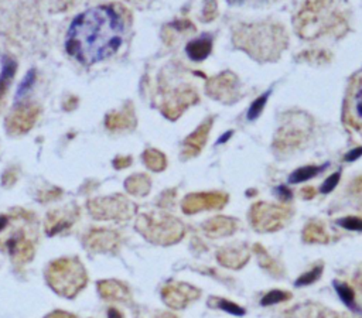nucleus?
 <instances>
[{
    "mask_svg": "<svg viewBox=\"0 0 362 318\" xmlns=\"http://www.w3.org/2000/svg\"><path fill=\"white\" fill-rule=\"evenodd\" d=\"M198 100L197 93L192 89L184 88L182 90H177L175 95L167 100L163 106V113L165 117L174 120L177 119L189 105H194Z\"/></svg>",
    "mask_w": 362,
    "mask_h": 318,
    "instance_id": "9d476101",
    "label": "nucleus"
},
{
    "mask_svg": "<svg viewBox=\"0 0 362 318\" xmlns=\"http://www.w3.org/2000/svg\"><path fill=\"white\" fill-rule=\"evenodd\" d=\"M7 225V218L6 216H1L0 215V230Z\"/></svg>",
    "mask_w": 362,
    "mask_h": 318,
    "instance_id": "e433bc0d",
    "label": "nucleus"
},
{
    "mask_svg": "<svg viewBox=\"0 0 362 318\" xmlns=\"http://www.w3.org/2000/svg\"><path fill=\"white\" fill-rule=\"evenodd\" d=\"M119 235L113 230H93L86 237V246L93 252H110L117 247Z\"/></svg>",
    "mask_w": 362,
    "mask_h": 318,
    "instance_id": "f8f14e48",
    "label": "nucleus"
},
{
    "mask_svg": "<svg viewBox=\"0 0 362 318\" xmlns=\"http://www.w3.org/2000/svg\"><path fill=\"white\" fill-rule=\"evenodd\" d=\"M99 293L102 294V297L109 298V300H120V301H126L130 297V293L127 290V287L119 281L115 280H105L100 281L99 285Z\"/></svg>",
    "mask_w": 362,
    "mask_h": 318,
    "instance_id": "2eb2a0df",
    "label": "nucleus"
},
{
    "mask_svg": "<svg viewBox=\"0 0 362 318\" xmlns=\"http://www.w3.org/2000/svg\"><path fill=\"white\" fill-rule=\"evenodd\" d=\"M107 318H122V314L117 310L110 308L109 312H107Z\"/></svg>",
    "mask_w": 362,
    "mask_h": 318,
    "instance_id": "c9c22d12",
    "label": "nucleus"
},
{
    "mask_svg": "<svg viewBox=\"0 0 362 318\" xmlns=\"http://www.w3.org/2000/svg\"><path fill=\"white\" fill-rule=\"evenodd\" d=\"M288 212L279 205L259 202L250 211V219L257 230H274L284 225Z\"/></svg>",
    "mask_w": 362,
    "mask_h": 318,
    "instance_id": "39448f33",
    "label": "nucleus"
},
{
    "mask_svg": "<svg viewBox=\"0 0 362 318\" xmlns=\"http://www.w3.org/2000/svg\"><path fill=\"white\" fill-rule=\"evenodd\" d=\"M354 106H355V113H356V116L362 120V89H359V90L356 92Z\"/></svg>",
    "mask_w": 362,
    "mask_h": 318,
    "instance_id": "2f4dec72",
    "label": "nucleus"
},
{
    "mask_svg": "<svg viewBox=\"0 0 362 318\" xmlns=\"http://www.w3.org/2000/svg\"><path fill=\"white\" fill-rule=\"evenodd\" d=\"M199 291L185 283H171L163 288V301L171 308H184L198 297Z\"/></svg>",
    "mask_w": 362,
    "mask_h": 318,
    "instance_id": "6e6552de",
    "label": "nucleus"
},
{
    "mask_svg": "<svg viewBox=\"0 0 362 318\" xmlns=\"http://www.w3.org/2000/svg\"><path fill=\"white\" fill-rule=\"evenodd\" d=\"M72 223V219H69L66 215H54L49 213L47 218V223H45V229L48 235H55L57 232L68 228Z\"/></svg>",
    "mask_w": 362,
    "mask_h": 318,
    "instance_id": "412c9836",
    "label": "nucleus"
},
{
    "mask_svg": "<svg viewBox=\"0 0 362 318\" xmlns=\"http://www.w3.org/2000/svg\"><path fill=\"white\" fill-rule=\"evenodd\" d=\"M158 318H177V317H174L173 314H161Z\"/></svg>",
    "mask_w": 362,
    "mask_h": 318,
    "instance_id": "58836bf2",
    "label": "nucleus"
},
{
    "mask_svg": "<svg viewBox=\"0 0 362 318\" xmlns=\"http://www.w3.org/2000/svg\"><path fill=\"white\" fill-rule=\"evenodd\" d=\"M34 79H35V71L31 69V71L25 75L24 81L20 83V88H18V92H17V96H18V98L23 96L25 92H28V89H30V88L33 86V83H34Z\"/></svg>",
    "mask_w": 362,
    "mask_h": 318,
    "instance_id": "bb28decb",
    "label": "nucleus"
},
{
    "mask_svg": "<svg viewBox=\"0 0 362 318\" xmlns=\"http://www.w3.org/2000/svg\"><path fill=\"white\" fill-rule=\"evenodd\" d=\"M123 38V24L112 7L98 6L78 14L66 33L65 48L71 57L92 65L113 55Z\"/></svg>",
    "mask_w": 362,
    "mask_h": 318,
    "instance_id": "f257e3e1",
    "label": "nucleus"
},
{
    "mask_svg": "<svg viewBox=\"0 0 362 318\" xmlns=\"http://www.w3.org/2000/svg\"><path fill=\"white\" fill-rule=\"evenodd\" d=\"M361 154H362V147H358V148H355V150L349 151V153L345 155V160H348V161H354V160H356Z\"/></svg>",
    "mask_w": 362,
    "mask_h": 318,
    "instance_id": "f704fd0d",
    "label": "nucleus"
},
{
    "mask_svg": "<svg viewBox=\"0 0 362 318\" xmlns=\"http://www.w3.org/2000/svg\"><path fill=\"white\" fill-rule=\"evenodd\" d=\"M218 307L225 310V311H228V312H230V314H233V315H243L245 314V311L239 305H236V304H233L230 301L218 300Z\"/></svg>",
    "mask_w": 362,
    "mask_h": 318,
    "instance_id": "cd10ccee",
    "label": "nucleus"
},
{
    "mask_svg": "<svg viewBox=\"0 0 362 318\" xmlns=\"http://www.w3.org/2000/svg\"><path fill=\"white\" fill-rule=\"evenodd\" d=\"M16 69H17V64L13 58L7 57V58L3 59V68H1V72H0V98L8 89L11 81L14 78Z\"/></svg>",
    "mask_w": 362,
    "mask_h": 318,
    "instance_id": "6ab92c4d",
    "label": "nucleus"
},
{
    "mask_svg": "<svg viewBox=\"0 0 362 318\" xmlns=\"http://www.w3.org/2000/svg\"><path fill=\"white\" fill-rule=\"evenodd\" d=\"M204 230L211 236L230 235L235 230V220L225 216H216L204 225Z\"/></svg>",
    "mask_w": 362,
    "mask_h": 318,
    "instance_id": "f3484780",
    "label": "nucleus"
},
{
    "mask_svg": "<svg viewBox=\"0 0 362 318\" xmlns=\"http://www.w3.org/2000/svg\"><path fill=\"white\" fill-rule=\"evenodd\" d=\"M45 318H75V315L65 312V311H54L49 315H47Z\"/></svg>",
    "mask_w": 362,
    "mask_h": 318,
    "instance_id": "72a5a7b5",
    "label": "nucleus"
},
{
    "mask_svg": "<svg viewBox=\"0 0 362 318\" xmlns=\"http://www.w3.org/2000/svg\"><path fill=\"white\" fill-rule=\"evenodd\" d=\"M40 114V107L35 103L18 105L7 117L6 129L11 136H20L33 129Z\"/></svg>",
    "mask_w": 362,
    "mask_h": 318,
    "instance_id": "423d86ee",
    "label": "nucleus"
},
{
    "mask_svg": "<svg viewBox=\"0 0 362 318\" xmlns=\"http://www.w3.org/2000/svg\"><path fill=\"white\" fill-rule=\"evenodd\" d=\"M230 3H240V1H245V0H229Z\"/></svg>",
    "mask_w": 362,
    "mask_h": 318,
    "instance_id": "ea45409f",
    "label": "nucleus"
},
{
    "mask_svg": "<svg viewBox=\"0 0 362 318\" xmlns=\"http://www.w3.org/2000/svg\"><path fill=\"white\" fill-rule=\"evenodd\" d=\"M137 230L157 245H173L184 235V225L167 213H144L136 222Z\"/></svg>",
    "mask_w": 362,
    "mask_h": 318,
    "instance_id": "7ed1b4c3",
    "label": "nucleus"
},
{
    "mask_svg": "<svg viewBox=\"0 0 362 318\" xmlns=\"http://www.w3.org/2000/svg\"><path fill=\"white\" fill-rule=\"evenodd\" d=\"M49 285L64 297H74L86 285V270L78 259H59L47 271Z\"/></svg>",
    "mask_w": 362,
    "mask_h": 318,
    "instance_id": "f03ea898",
    "label": "nucleus"
},
{
    "mask_svg": "<svg viewBox=\"0 0 362 318\" xmlns=\"http://www.w3.org/2000/svg\"><path fill=\"white\" fill-rule=\"evenodd\" d=\"M337 290H338V293H339L341 298H342L345 302L351 304V302L354 301L352 291H351V288H349L346 284H337Z\"/></svg>",
    "mask_w": 362,
    "mask_h": 318,
    "instance_id": "7c9ffc66",
    "label": "nucleus"
},
{
    "mask_svg": "<svg viewBox=\"0 0 362 318\" xmlns=\"http://www.w3.org/2000/svg\"><path fill=\"white\" fill-rule=\"evenodd\" d=\"M320 274H321V267H315V269H313L311 271L303 274V276L296 281V284H297V285L311 284L313 281H315V280L320 277Z\"/></svg>",
    "mask_w": 362,
    "mask_h": 318,
    "instance_id": "a878e982",
    "label": "nucleus"
},
{
    "mask_svg": "<svg viewBox=\"0 0 362 318\" xmlns=\"http://www.w3.org/2000/svg\"><path fill=\"white\" fill-rule=\"evenodd\" d=\"M124 187L129 194L136 195V196H144L148 194L151 184H150V178L147 175L136 174L126 179Z\"/></svg>",
    "mask_w": 362,
    "mask_h": 318,
    "instance_id": "a211bd4d",
    "label": "nucleus"
},
{
    "mask_svg": "<svg viewBox=\"0 0 362 318\" xmlns=\"http://www.w3.org/2000/svg\"><path fill=\"white\" fill-rule=\"evenodd\" d=\"M143 160H144V164L156 172L163 171L167 165L165 155L161 151L156 150V148H147L143 154Z\"/></svg>",
    "mask_w": 362,
    "mask_h": 318,
    "instance_id": "aec40b11",
    "label": "nucleus"
},
{
    "mask_svg": "<svg viewBox=\"0 0 362 318\" xmlns=\"http://www.w3.org/2000/svg\"><path fill=\"white\" fill-rule=\"evenodd\" d=\"M228 201V196L221 192H199L189 194L182 201L184 213H197L204 209H216L222 208Z\"/></svg>",
    "mask_w": 362,
    "mask_h": 318,
    "instance_id": "0eeeda50",
    "label": "nucleus"
},
{
    "mask_svg": "<svg viewBox=\"0 0 362 318\" xmlns=\"http://www.w3.org/2000/svg\"><path fill=\"white\" fill-rule=\"evenodd\" d=\"M338 179H339V172H335V174H332L331 177H328V178L324 181L322 187H321V192H322V194H327V192L332 191V189L335 188Z\"/></svg>",
    "mask_w": 362,
    "mask_h": 318,
    "instance_id": "c756f323",
    "label": "nucleus"
},
{
    "mask_svg": "<svg viewBox=\"0 0 362 318\" xmlns=\"http://www.w3.org/2000/svg\"><path fill=\"white\" fill-rule=\"evenodd\" d=\"M356 283H358V287L362 290V270L359 271V274L356 277Z\"/></svg>",
    "mask_w": 362,
    "mask_h": 318,
    "instance_id": "4c0bfd02",
    "label": "nucleus"
},
{
    "mask_svg": "<svg viewBox=\"0 0 362 318\" xmlns=\"http://www.w3.org/2000/svg\"><path fill=\"white\" fill-rule=\"evenodd\" d=\"M106 127L110 130H122V129H127L130 126H133L136 123L134 120V114H133V109L130 106H124L120 112H115V113H109L106 116Z\"/></svg>",
    "mask_w": 362,
    "mask_h": 318,
    "instance_id": "4468645a",
    "label": "nucleus"
},
{
    "mask_svg": "<svg viewBox=\"0 0 362 318\" xmlns=\"http://www.w3.org/2000/svg\"><path fill=\"white\" fill-rule=\"evenodd\" d=\"M212 49V41L209 37H199L187 44L185 52L192 61H202L205 59Z\"/></svg>",
    "mask_w": 362,
    "mask_h": 318,
    "instance_id": "dca6fc26",
    "label": "nucleus"
},
{
    "mask_svg": "<svg viewBox=\"0 0 362 318\" xmlns=\"http://www.w3.org/2000/svg\"><path fill=\"white\" fill-rule=\"evenodd\" d=\"M267 95H269V93L262 95L260 98H257V99L252 103V106H250V109H249V112H247V117H249V119H256V117L260 114V112H262V109H263V106H264V103H266Z\"/></svg>",
    "mask_w": 362,
    "mask_h": 318,
    "instance_id": "393cba45",
    "label": "nucleus"
},
{
    "mask_svg": "<svg viewBox=\"0 0 362 318\" xmlns=\"http://www.w3.org/2000/svg\"><path fill=\"white\" fill-rule=\"evenodd\" d=\"M212 126V119H206L201 126H198L184 141V147H182V157L184 158H189L197 155L201 148L205 146L206 143V137L208 133L211 130Z\"/></svg>",
    "mask_w": 362,
    "mask_h": 318,
    "instance_id": "9b49d317",
    "label": "nucleus"
},
{
    "mask_svg": "<svg viewBox=\"0 0 362 318\" xmlns=\"http://www.w3.org/2000/svg\"><path fill=\"white\" fill-rule=\"evenodd\" d=\"M339 223H341L345 229L362 230V219H359V218H356V216H348V218L339 220Z\"/></svg>",
    "mask_w": 362,
    "mask_h": 318,
    "instance_id": "c85d7f7f",
    "label": "nucleus"
},
{
    "mask_svg": "<svg viewBox=\"0 0 362 318\" xmlns=\"http://www.w3.org/2000/svg\"><path fill=\"white\" fill-rule=\"evenodd\" d=\"M6 247L8 249L14 261H18V263L28 261L33 256V246L21 233L10 237L6 242Z\"/></svg>",
    "mask_w": 362,
    "mask_h": 318,
    "instance_id": "ddd939ff",
    "label": "nucleus"
},
{
    "mask_svg": "<svg viewBox=\"0 0 362 318\" xmlns=\"http://www.w3.org/2000/svg\"><path fill=\"white\" fill-rule=\"evenodd\" d=\"M132 164V158L130 157H117L115 161H113V165L116 168H124L127 165Z\"/></svg>",
    "mask_w": 362,
    "mask_h": 318,
    "instance_id": "473e14b6",
    "label": "nucleus"
},
{
    "mask_svg": "<svg viewBox=\"0 0 362 318\" xmlns=\"http://www.w3.org/2000/svg\"><path fill=\"white\" fill-rule=\"evenodd\" d=\"M288 298H290V294H288V293L274 290V291L267 293V294L262 298V305H272V304H276V302H281V301H284V300H288Z\"/></svg>",
    "mask_w": 362,
    "mask_h": 318,
    "instance_id": "5701e85b",
    "label": "nucleus"
},
{
    "mask_svg": "<svg viewBox=\"0 0 362 318\" xmlns=\"http://www.w3.org/2000/svg\"><path fill=\"white\" fill-rule=\"evenodd\" d=\"M304 236L307 237V240H325L327 239L324 229L317 225H310L304 230Z\"/></svg>",
    "mask_w": 362,
    "mask_h": 318,
    "instance_id": "b1692460",
    "label": "nucleus"
},
{
    "mask_svg": "<svg viewBox=\"0 0 362 318\" xmlns=\"http://www.w3.org/2000/svg\"><path fill=\"white\" fill-rule=\"evenodd\" d=\"M206 90L214 99L230 102L233 100V93L236 90V78L230 72H223L208 81Z\"/></svg>",
    "mask_w": 362,
    "mask_h": 318,
    "instance_id": "1a4fd4ad",
    "label": "nucleus"
},
{
    "mask_svg": "<svg viewBox=\"0 0 362 318\" xmlns=\"http://www.w3.org/2000/svg\"><path fill=\"white\" fill-rule=\"evenodd\" d=\"M88 209L96 219H127L134 213L133 204L119 195L92 199L88 202Z\"/></svg>",
    "mask_w": 362,
    "mask_h": 318,
    "instance_id": "20e7f679",
    "label": "nucleus"
},
{
    "mask_svg": "<svg viewBox=\"0 0 362 318\" xmlns=\"http://www.w3.org/2000/svg\"><path fill=\"white\" fill-rule=\"evenodd\" d=\"M322 167H314V165H308V167H303V168H298L291 175H290V182H303V181H307L310 178H313L314 175H317L322 168Z\"/></svg>",
    "mask_w": 362,
    "mask_h": 318,
    "instance_id": "4be33fe9",
    "label": "nucleus"
}]
</instances>
